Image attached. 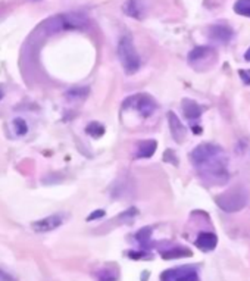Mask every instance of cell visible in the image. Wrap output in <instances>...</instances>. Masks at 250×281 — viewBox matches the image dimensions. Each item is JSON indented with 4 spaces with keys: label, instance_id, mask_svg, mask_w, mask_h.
<instances>
[{
    "label": "cell",
    "instance_id": "obj_1",
    "mask_svg": "<svg viewBox=\"0 0 250 281\" xmlns=\"http://www.w3.org/2000/svg\"><path fill=\"white\" fill-rule=\"evenodd\" d=\"M118 56L127 74H135L141 66V59L131 36H124L118 43Z\"/></svg>",
    "mask_w": 250,
    "mask_h": 281
},
{
    "label": "cell",
    "instance_id": "obj_2",
    "mask_svg": "<svg viewBox=\"0 0 250 281\" xmlns=\"http://www.w3.org/2000/svg\"><path fill=\"white\" fill-rule=\"evenodd\" d=\"M249 202V194L244 188L232 187L215 197V203L221 207L224 212L234 214L241 210Z\"/></svg>",
    "mask_w": 250,
    "mask_h": 281
},
{
    "label": "cell",
    "instance_id": "obj_3",
    "mask_svg": "<svg viewBox=\"0 0 250 281\" xmlns=\"http://www.w3.org/2000/svg\"><path fill=\"white\" fill-rule=\"evenodd\" d=\"M89 24V19L86 15L78 12L62 14L58 17H53L46 22V27L50 33H58L65 30H79L84 28Z\"/></svg>",
    "mask_w": 250,
    "mask_h": 281
},
{
    "label": "cell",
    "instance_id": "obj_4",
    "mask_svg": "<svg viewBox=\"0 0 250 281\" xmlns=\"http://www.w3.org/2000/svg\"><path fill=\"white\" fill-rule=\"evenodd\" d=\"M122 106H124V108L135 109L143 118L150 116V115L156 111V108H157V105H156L153 97L146 93H137L130 96L128 99H125V102H124Z\"/></svg>",
    "mask_w": 250,
    "mask_h": 281
},
{
    "label": "cell",
    "instance_id": "obj_5",
    "mask_svg": "<svg viewBox=\"0 0 250 281\" xmlns=\"http://www.w3.org/2000/svg\"><path fill=\"white\" fill-rule=\"evenodd\" d=\"M222 152H224L222 148L215 143H202L193 149V152L190 153V159L196 168H200L202 165H205L206 162H209L211 159H213L215 156H218Z\"/></svg>",
    "mask_w": 250,
    "mask_h": 281
},
{
    "label": "cell",
    "instance_id": "obj_6",
    "mask_svg": "<svg viewBox=\"0 0 250 281\" xmlns=\"http://www.w3.org/2000/svg\"><path fill=\"white\" fill-rule=\"evenodd\" d=\"M162 281H197V272L193 266L183 265L178 268L168 269L162 272L160 275Z\"/></svg>",
    "mask_w": 250,
    "mask_h": 281
},
{
    "label": "cell",
    "instance_id": "obj_7",
    "mask_svg": "<svg viewBox=\"0 0 250 281\" xmlns=\"http://www.w3.org/2000/svg\"><path fill=\"white\" fill-rule=\"evenodd\" d=\"M62 224H63V217L59 215V214H55V215H49V217H46V218H43V220H39V221L33 223V224H31V228H33L34 233L41 234V233L53 231V230L59 228Z\"/></svg>",
    "mask_w": 250,
    "mask_h": 281
},
{
    "label": "cell",
    "instance_id": "obj_8",
    "mask_svg": "<svg viewBox=\"0 0 250 281\" xmlns=\"http://www.w3.org/2000/svg\"><path fill=\"white\" fill-rule=\"evenodd\" d=\"M209 37L219 43H228L234 37V30L227 24H215L209 27Z\"/></svg>",
    "mask_w": 250,
    "mask_h": 281
},
{
    "label": "cell",
    "instance_id": "obj_9",
    "mask_svg": "<svg viewBox=\"0 0 250 281\" xmlns=\"http://www.w3.org/2000/svg\"><path fill=\"white\" fill-rule=\"evenodd\" d=\"M168 124H170V130L174 140L177 142H183L186 137V127L183 125V122L178 119V116L174 112H168Z\"/></svg>",
    "mask_w": 250,
    "mask_h": 281
},
{
    "label": "cell",
    "instance_id": "obj_10",
    "mask_svg": "<svg viewBox=\"0 0 250 281\" xmlns=\"http://www.w3.org/2000/svg\"><path fill=\"white\" fill-rule=\"evenodd\" d=\"M218 244V237L215 233H200L196 239V246L203 252H211Z\"/></svg>",
    "mask_w": 250,
    "mask_h": 281
},
{
    "label": "cell",
    "instance_id": "obj_11",
    "mask_svg": "<svg viewBox=\"0 0 250 281\" xmlns=\"http://www.w3.org/2000/svg\"><path fill=\"white\" fill-rule=\"evenodd\" d=\"M181 105H183V113L187 119H197V118H200V115L203 112L202 106L197 102L190 100V99H184Z\"/></svg>",
    "mask_w": 250,
    "mask_h": 281
},
{
    "label": "cell",
    "instance_id": "obj_12",
    "mask_svg": "<svg viewBox=\"0 0 250 281\" xmlns=\"http://www.w3.org/2000/svg\"><path fill=\"white\" fill-rule=\"evenodd\" d=\"M157 148V143L154 140H146L143 142L140 146H138V150H137V158H150L154 153V150Z\"/></svg>",
    "mask_w": 250,
    "mask_h": 281
},
{
    "label": "cell",
    "instance_id": "obj_13",
    "mask_svg": "<svg viewBox=\"0 0 250 281\" xmlns=\"http://www.w3.org/2000/svg\"><path fill=\"white\" fill-rule=\"evenodd\" d=\"M122 9H124L125 15H128V17H133V18H140L141 17V3H140V0H127Z\"/></svg>",
    "mask_w": 250,
    "mask_h": 281
},
{
    "label": "cell",
    "instance_id": "obj_14",
    "mask_svg": "<svg viewBox=\"0 0 250 281\" xmlns=\"http://www.w3.org/2000/svg\"><path fill=\"white\" fill-rule=\"evenodd\" d=\"M186 256H192V250L186 249V247H173L171 250L162 252V258L163 259H178V258H186Z\"/></svg>",
    "mask_w": 250,
    "mask_h": 281
},
{
    "label": "cell",
    "instance_id": "obj_15",
    "mask_svg": "<svg viewBox=\"0 0 250 281\" xmlns=\"http://www.w3.org/2000/svg\"><path fill=\"white\" fill-rule=\"evenodd\" d=\"M11 131L15 134V137H22L28 132V124L24 118H15L11 122Z\"/></svg>",
    "mask_w": 250,
    "mask_h": 281
},
{
    "label": "cell",
    "instance_id": "obj_16",
    "mask_svg": "<svg viewBox=\"0 0 250 281\" xmlns=\"http://www.w3.org/2000/svg\"><path fill=\"white\" fill-rule=\"evenodd\" d=\"M209 53H212L211 47H208V46H197L189 53V60L190 62H197L200 59H205Z\"/></svg>",
    "mask_w": 250,
    "mask_h": 281
},
{
    "label": "cell",
    "instance_id": "obj_17",
    "mask_svg": "<svg viewBox=\"0 0 250 281\" xmlns=\"http://www.w3.org/2000/svg\"><path fill=\"white\" fill-rule=\"evenodd\" d=\"M234 11L241 17L250 18V0H237L234 3Z\"/></svg>",
    "mask_w": 250,
    "mask_h": 281
},
{
    "label": "cell",
    "instance_id": "obj_18",
    "mask_svg": "<svg viewBox=\"0 0 250 281\" xmlns=\"http://www.w3.org/2000/svg\"><path fill=\"white\" fill-rule=\"evenodd\" d=\"M150 236H152V227H144V228H141L135 234V239L138 240V243L141 244L143 247H147L149 240H150Z\"/></svg>",
    "mask_w": 250,
    "mask_h": 281
},
{
    "label": "cell",
    "instance_id": "obj_19",
    "mask_svg": "<svg viewBox=\"0 0 250 281\" xmlns=\"http://www.w3.org/2000/svg\"><path fill=\"white\" fill-rule=\"evenodd\" d=\"M87 134H90L93 138H99L105 134V127L100 122H90L86 128Z\"/></svg>",
    "mask_w": 250,
    "mask_h": 281
},
{
    "label": "cell",
    "instance_id": "obj_20",
    "mask_svg": "<svg viewBox=\"0 0 250 281\" xmlns=\"http://www.w3.org/2000/svg\"><path fill=\"white\" fill-rule=\"evenodd\" d=\"M0 281H18V280H17V277H14L9 271L0 268Z\"/></svg>",
    "mask_w": 250,
    "mask_h": 281
},
{
    "label": "cell",
    "instance_id": "obj_21",
    "mask_svg": "<svg viewBox=\"0 0 250 281\" xmlns=\"http://www.w3.org/2000/svg\"><path fill=\"white\" fill-rule=\"evenodd\" d=\"M118 277L116 275H112L109 271H102V274L99 275V281H116Z\"/></svg>",
    "mask_w": 250,
    "mask_h": 281
},
{
    "label": "cell",
    "instance_id": "obj_22",
    "mask_svg": "<svg viewBox=\"0 0 250 281\" xmlns=\"http://www.w3.org/2000/svg\"><path fill=\"white\" fill-rule=\"evenodd\" d=\"M102 217H105V210H103V209H97V210H95L93 214H90V215L87 217V221H93V220L102 218Z\"/></svg>",
    "mask_w": 250,
    "mask_h": 281
},
{
    "label": "cell",
    "instance_id": "obj_23",
    "mask_svg": "<svg viewBox=\"0 0 250 281\" xmlns=\"http://www.w3.org/2000/svg\"><path fill=\"white\" fill-rule=\"evenodd\" d=\"M130 256H131V258H135V259H143V258L149 259V258H150V255H147L146 252H131Z\"/></svg>",
    "mask_w": 250,
    "mask_h": 281
},
{
    "label": "cell",
    "instance_id": "obj_24",
    "mask_svg": "<svg viewBox=\"0 0 250 281\" xmlns=\"http://www.w3.org/2000/svg\"><path fill=\"white\" fill-rule=\"evenodd\" d=\"M240 77H241V80H243L246 84H250V71H246V69H240Z\"/></svg>",
    "mask_w": 250,
    "mask_h": 281
},
{
    "label": "cell",
    "instance_id": "obj_25",
    "mask_svg": "<svg viewBox=\"0 0 250 281\" xmlns=\"http://www.w3.org/2000/svg\"><path fill=\"white\" fill-rule=\"evenodd\" d=\"M244 59H246V60H249V62H250V47H249V50H247V52L244 53Z\"/></svg>",
    "mask_w": 250,
    "mask_h": 281
},
{
    "label": "cell",
    "instance_id": "obj_26",
    "mask_svg": "<svg viewBox=\"0 0 250 281\" xmlns=\"http://www.w3.org/2000/svg\"><path fill=\"white\" fill-rule=\"evenodd\" d=\"M193 130H194V132H196V134H200V130H202V128H200V127H194Z\"/></svg>",
    "mask_w": 250,
    "mask_h": 281
},
{
    "label": "cell",
    "instance_id": "obj_27",
    "mask_svg": "<svg viewBox=\"0 0 250 281\" xmlns=\"http://www.w3.org/2000/svg\"><path fill=\"white\" fill-rule=\"evenodd\" d=\"M2 97H3V94H2V90H0V99H2Z\"/></svg>",
    "mask_w": 250,
    "mask_h": 281
}]
</instances>
